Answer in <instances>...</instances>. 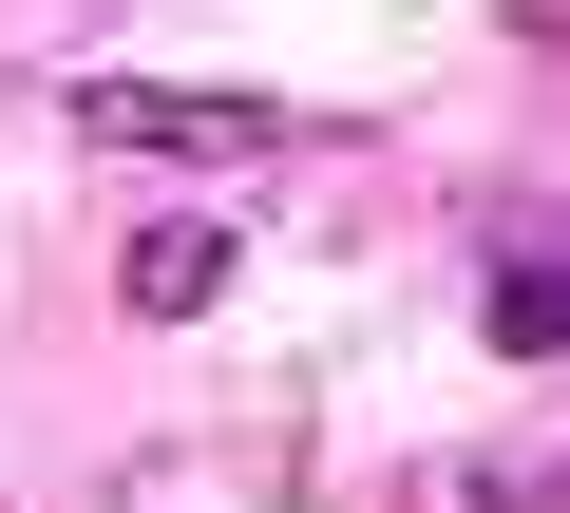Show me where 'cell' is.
Listing matches in <instances>:
<instances>
[{
	"label": "cell",
	"mask_w": 570,
	"mask_h": 513,
	"mask_svg": "<svg viewBox=\"0 0 570 513\" xmlns=\"http://www.w3.org/2000/svg\"><path fill=\"white\" fill-rule=\"evenodd\" d=\"M77 134H115V152H190V171H228V152H266L285 115H266V96H228V77H209V96H190V77H77Z\"/></svg>",
	"instance_id": "obj_1"
},
{
	"label": "cell",
	"mask_w": 570,
	"mask_h": 513,
	"mask_svg": "<svg viewBox=\"0 0 570 513\" xmlns=\"http://www.w3.org/2000/svg\"><path fill=\"white\" fill-rule=\"evenodd\" d=\"M209 286H228V228H134L115 247V305L134 324H209Z\"/></svg>",
	"instance_id": "obj_2"
},
{
	"label": "cell",
	"mask_w": 570,
	"mask_h": 513,
	"mask_svg": "<svg viewBox=\"0 0 570 513\" xmlns=\"http://www.w3.org/2000/svg\"><path fill=\"white\" fill-rule=\"evenodd\" d=\"M494 343H513V362H551V247H513V267H494Z\"/></svg>",
	"instance_id": "obj_3"
},
{
	"label": "cell",
	"mask_w": 570,
	"mask_h": 513,
	"mask_svg": "<svg viewBox=\"0 0 570 513\" xmlns=\"http://www.w3.org/2000/svg\"><path fill=\"white\" fill-rule=\"evenodd\" d=\"M494 20H513V39H551V20H570V0H494Z\"/></svg>",
	"instance_id": "obj_4"
}]
</instances>
